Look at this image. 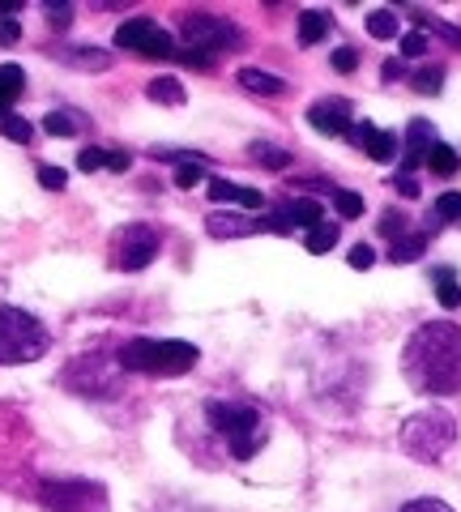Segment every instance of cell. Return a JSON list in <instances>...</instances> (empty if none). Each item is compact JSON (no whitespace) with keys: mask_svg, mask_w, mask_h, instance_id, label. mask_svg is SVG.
I'll return each instance as SVG.
<instances>
[{"mask_svg":"<svg viewBox=\"0 0 461 512\" xmlns=\"http://www.w3.org/2000/svg\"><path fill=\"white\" fill-rule=\"evenodd\" d=\"M402 376L423 397L461 393V325L449 320L419 325L402 350Z\"/></svg>","mask_w":461,"mask_h":512,"instance_id":"1","label":"cell"},{"mask_svg":"<svg viewBox=\"0 0 461 512\" xmlns=\"http://www.w3.org/2000/svg\"><path fill=\"white\" fill-rule=\"evenodd\" d=\"M52 333L39 316H30L13 303H0V367H22L47 355Z\"/></svg>","mask_w":461,"mask_h":512,"instance_id":"2","label":"cell"},{"mask_svg":"<svg viewBox=\"0 0 461 512\" xmlns=\"http://www.w3.org/2000/svg\"><path fill=\"white\" fill-rule=\"evenodd\" d=\"M197 346L188 342H154V338H133L120 346V367L141 376H184L197 367Z\"/></svg>","mask_w":461,"mask_h":512,"instance_id":"3","label":"cell"},{"mask_svg":"<svg viewBox=\"0 0 461 512\" xmlns=\"http://www.w3.org/2000/svg\"><path fill=\"white\" fill-rule=\"evenodd\" d=\"M453 440H457V419L449 410H440V406L415 410L402 423V448L415 461H440L453 448Z\"/></svg>","mask_w":461,"mask_h":512,"instance_id":"4","label":"cell"},{"mask_svg":"<svg viewBox=\"0 0 461 512\" xmlns=\"http://www.w3.org/2000/svg\"><path fill=\"white\" fill-rule=\"evenodd\" d=\"M210 427L227 440L235 461H248L257 448L265 444V423L257 406L244 402H210Z\"/></svg>","mask_w":461,"mask_h":512,"instance_id":"5","label":"cell"},{"mask_svg":"<svg viewBox=\"0 0 461 512\" xmlns=\"http://www.w3.org/2000/svg\"><path fill=\"white\" fill-rule=\"evenodd\" d=\"M39 500L47 504V512H107L103 487L82 483V478H69V483H43Z\"/></svg>","mask_w":461,"mask_h":512,"instance_id":"6","label":"cell"},{"mask_svg":"<svg viewBox=\"0 0 461 512\" xmlns=\"http://www.w3.org/2000/svg\"><path fill=\"white\" fill-rule=\"evenodd\" d=\"M184 43L193 47V52L210 56V52H227V47L240 43V30L227 26L222 18H214V13H188L184 26H180Z\"/></svg>","mask_w":461,"mask_h":512,"instance_id":"7","label":"cell"},{"mask_svg":"<svg viewBox=\"0 0 461 512\" xmlns=\"http://www.w3.org/2000/svg\"><path fill=\"white\" fill-rule=\"evenodd\" d=\"M116 47H124V52H137V56H176V39L167 35L158 22L150 18H129L120 30H116Z\"/></svg>","mask_w":461,"mask_h":512,"instance_id":"8","label":"cell"},{"mask_svg":"<svg viewBox=\"0 0 461 512\" xmlns=\"http://www.w3.org/2000/svg\"><path fill=\"white\" fill-rule=\"evenodd\" d=\"M158 231L150 227V222H133V227H124L116 235V244H111V252H116V265L120 269H146L154 256H158Z\"/></svg>","mask_w":461,"mask_h":512,"instance_id":"9","label":"cell"},{"mask_svg":"<svg viewBox=\"0 0 461 512\" xmlns=\"http://www.w3.org/2000/svg\"><path fill=\"white\" fill-rule=\"evenodd\" d=\"M261 222H265L269 231H282L286 235V231H295V227H308L312 231V227H321L325 218H321V205H316L312 197H295V201H282L278 210L269 214V218H261Z\"/></svg>","mask_w":461,"mask_h":512,"instance_id":"10","label":"cell"},{"mask_svg":"<svg viewBox=\"0 0 461 512\" xmlns=\"http://www.w3.org/2000/svg\"><path fill=\"white\" fill-rule=\"evenodd\" d=\"M308 120H312L316 133H329V137H351V128H355L351 107H346L342 99H321V103H312V107H308Z\"/></svg>","mask_w":461,"mask_h":512,"instance_id":"11","label":"cell"},{"mask_svg":"<svg viewBox=\"0 0 461 512\" xmlns=\"http://www.w3.org/2000/svg\"><path fill=\"white\" fill-rule=\"evenodd\" d=\"M351 141H355V146H359L363 154H372L376 163H389V158L397 154V137H393V133H385V128L368 124V120H355Z\"/></svg>","mask_w":461,"mask_h":512,"instance_id":"12","label":"cell"},{"mask_svg":"<svg viewBox=\"0 0 461 512\" xmlns=\"http://www.w3.org/2000/svg\"><path fill=\"white\" fill-rule=\"evenodd\" d=\"M265 227V222L248 218V214H210L205 218V231H210L214 239H240V235H257Z\"/></svg>","mask_w":461,"mask_h":512,"instance_id":"13","label":"cell"},{"mask_svg":"<svg viewBox=\"0 0 461 512\" xmlns=\"http://www.w3.org/2000/svg\"><path fill=\"white\" fill-rule=\"evenodd\" d=\"M432 146H436L432 124H427V120H415V124H410V128H406V171H402V175L415 171V167L423 163V158L432 154Z\"/></svg>","mask_w":461,"mask_h":512,"instance_id":"14","label":"cell"},{"mask_svg":"<svg viewBox=\"0 0 461 512\" xmlns=\"http://www.w3.org/2000/svg\"><path fill=\"white\" fill-rule=\"evenodd\" d=\"M210 201H235V205H248V210H261V192L257 188L227 184V180H210Z\"/></svg>","mask_w":461,"mask_h":512,"instance_id":"15","label":"cell"},{"mask_svg":"<svg viewBox=\"0 0 461 512\" xmlns=\"http://www.w3.org/2000/svg\"><path fill=\"white\" fill-rule=\"evenodd\" d=\"M22 86H26V73L18 64H0V124L9 120V103L22 94Z\"/></svg>","mask_w":461,"mask_h":512,"instance_id":"16","label":"cell"},{"mask_svg":"<svg viewBox=\"0 0 461 512\" xmlns=\"http://www.w3.org/2000/svg\"><path fill=\"white\" fill-rule=\"evenodd\" d=\"M240 86H244V90H252V94H269V99L286 90L282 77H274V73H261V69H240Z\"/></svg>","mask_w":461,"mask_h":512,"instance_id":"17","label":"cell"},{"mask_svg":"<svg viewBox=\"0 0 461 512\" xmlns=\"http://www.w3.org/2000/svg\"><path fill=\"white\" fill-rule=\"evenodd\" d=\"M325 35H329V13L321 9L299 13V43H321Z\"/></svg>","mask_w":461,"mask_h":512,"instance_id":"18","label":"cell"},{"mask_svg":"<svg viewBox=\"0 0 461 512\" xmlns=\"http://www.w3.org/2000/svg\"><path fill=\"white\" fill-rule=\"evenodd\" d=\"M43 128L52 137H77L82 133V116H77V111H52V116L43 120Z\"/></svg>","mask_w":461,"mask_h":512,"instance_id":"19","label":"cell"},{"mask_svg":"<svg viewBox=\"0 0 461 512\" xmlns=\"http://www.w3.org/2000/svg\"><path fill=\"white\" fill-rule=\"evenodd\" d=\"M427 167H432L436 175H457L461 158H457V150H453V146H444V141H436L432 154H427Z\"/></svg>","mask_w":461,"mask_h":512,"instance_id":"20","label":"cell"},{"mask_svg":"<svg viewBox=\"0 0 461 512\" xmlns=\"http://www.w3.org/2000/svg\"><path fill=\"white\" fill-rule=\"evenodd\" d=\"M150 99H154V103L180 107V103H184V86L176 82V77H154V82H150Z\"/></svg>","mask_w":461,"mask_h":512,"instance_id":"21","label":"cell"},{"mask_svg":"<svg viewBox=\"0 0 461 512\" xmlns=\"http://www.w3.org/2000/svg\"><path fill=\"white\" fill-rule=\"evenodd\" d=\"M423 248H427V235H402V239L393 244V252H389V256H393L397 265H406V261H419Z\"/></svg>","mask_w":461,"mask_h":512,"instance_id":"22","label":"cell"},{"mask_svg":"<svg viewBox=\"0 0 461 512\" xmlns=\"http://www.w3.org/2000/svg\"><path fill=\"white\" fill-rule=\"evenodd\" d=\"M304 244H308V252H316V256L329 252L333 244H338V222H321V227H312Z\"/></svg>","mask_w":461,"mask_h":512,"instance_id":"23","label":"cell"},{"mask_svg":"<svg viewBox=\"0 0 461 512\" xmlns=\"http://www.w3.org/2000/svg\"><path fill=\"white\" fill-rule=\"evenodd\" d=\"M436 299L444 303V308H457L461 303V286L453 278V269H436Z\"/></svg>","mask_w":461,"mask_h":512,"instance_id":"24","label":"cell"},{"mask_svg":"<svg viewBox=\"0 0 461 512\" xmlns=\"http://www.w3.org/2000/svg\"><path fill=\"white\" fill-rule=\"evenodd\" d=\"M252 158H257V163H265V167H274V171L291 167V154H286L282 146H269V141H257V146H252Z\"/></svg>","mask_w":461,"mask_h":512,"instance_id":"25","label":"cell"},{"mask_svg":"<svg viewBox=\"0 0 461 512\" xmlns=\"http://www.w3.org/2000/svg\"><path fill=\"white\" fill-rule=\"evenodd\" d=\"M368 35L372 39H393L397 35V13L393 9H376L368 18Z\"/></svg>","mask_w":461,"mask_h":512,"instance_id":"26","label":"cell"},{"mask_svg":"<svg viewBox=\"0 0 461 512\" xmlns=\"http://www.w3.org/2000/svg\"><path fill=\"white\" fill-rule=\"evenodd\" d=\"M82 56H73V52H65V60L69 64H77V69H107L111 64V56L107 52H99V47H77Z\"/></svg>","mask_w":461,"mask_h":512,"instance_id":"27","label":"cell"},{"mask_svg":"<svg viewBox=\"0 0 461 512\" xmlns=\"http://www.w3.org/2000/svg\"><path fill=\"white\" fill-rule=\"evenodd\" d=\"M410 82H415V90H419V94H440L444 69H436V64H432V69H419L415 77H410Z\"/></svg>","mask_w":461,"mask_h":512,"instance_id":"28","label":"cell"},{"mask_svg":"<svg viewBox=\"0 0 461 512\" xmlns=\"http://www.w3.org/2000/svg\"><path fill=\"white\" fill-rule=\"evenodd\" d=\"M205 180V167L197 163V158H184V163L176 167V184L180 188H193V184H201Z\"/></svg>","mask_w":461,"mask_h":512,"instance_id":"29","label":"cell"},{"mask_svg":"<svg viewBox=\"0 0 461 512\" xmlns=\"http://www.w3.org/2000/svg\"><path fill=\"white\" fill-rule=\"evenodd\" d=\"M436 218L440 222H457L461 218V192H444V197L436 201Z\"/></svg>","mask_w":461,"mask_h":512,"instance_id":"30","label":"cell"},{"mask_svg":"<svg viewBox=\"0 0 461 512\" xmlns=\"http://www.w3.org/2000/svg\"><path fill=\"white\" fill-rule=\"evenodd\" d=\"M333 205H338V214L342 218H359L363 214V197H355V192H333Z\"/></svg>","mask_w":461,"mask_h":512,"instance_id":"31","label":"cell"},{"mask_svg":"<svg viewBox=\"0 0 461 512\" xmlns=\"http://www.w3.org/2000/svg\"><path fill=\"white\" fill-rule=\"evenodd\" d=\"M0 128H5V137H9V141H22V146H26L30 137H35V128H30L22 116H9V120L0 124Z\"/></svg>","mask_w":461,"mask_h":512,"instance_id":"32","label":"cell"},{"mask_svg":"<svg viewBox=\"0 0 461 512\" xmlns=\"http://www.w3.org/2000/svg\"><path fill=\"white\" fill-rule=\"evenodd\" d=\"M107 154H111V150H99V146H86L82 154H77V167H82V171H99V167H107Z\"/></svg>","mask_w":461,"mask_h":512,"instance_id":"33","label":"cell"},{"mask_svg":"<svg viewBox=\"0 0 461 512\" xmlns=\"http://www.w3.org/2000/svg\"><path fill=\"white\" fill-rule=\"evenodd\" d=\"M39 184H43V188H52V192H60V188L69 184V175L60 171V167H39Z\"/></svg>","mask_w":461,"mask_h":512,"instance_id":"34","label":"cell"},{"mask_svg":"<svg viewBox=\"0 0 461 512\" xmlns=\"http://www.w3.org/2000/svg\"><path fill=\"white\" fill-rule=\"evenodd\" d=\"M355 64H359L355 47H338V52H333V69L338 73H355Z\"/></svg>","mask_w":461,"mask_h":512,"instance_id":"35","label":"cell"},{"mask_svg":"<svg viewBox=\"0 0 461 512\" xmlns=\"http://www.w3.org/2000/svg\"><path fill=\"white\" fill-rule=\"evenodd\" d=\"M397 512H453L444 500H410V504H402Z\"/></svg>","mask_w":461,"mask_h":512,"instance_id":"36","label":"cell"},{"mask_svg":"<svg viewBox=\"0 0 461 512\" xmlns=\"http://www.w3.org/2000/svg\"><path fill=\"white\" fill-rule=\"evenodd\" d=\"M380 231H385V235H393V244H397V239L406 235V218L389 210V214H385V222H380Z\"/></svg>","mask_w":461,"mask_h":512,"instance_id":"37","label":"cell"},{"mask_svg":"<svg viewBox=\"0 0 461 512\" xmlns=\"http://www.w3.org/2000/svg\"><path fill=\"white\" fill-rule=\"evenodd\" d=\"M18 39H22V22H13V18H0V47L18 43Z\"/></svg>","mask_w":461,"mask_h":512,"instance_id":"38","label":"cell"},{"mask_svg":"<svg viewBox=\"0 0 461 512\" xmlns=\"http://www.w3.org/2000/svg\"><path fill=\"white\" fill-rule=\"evenodd\" d=\"M423 52H427V35H419V30H415V35H406V39H402V56L415 60V56H423Z\"/></svg>","mask_w":461,"mask_h":512,"instance_id":"39","label":"cell"},{"mask_svg":"<svg viewBox=\"0 0 461 512\" xmlns=\"http://www.w3.org/2000/svg\"><path fill=\"white\" fill-rule=\"evenodd\" d=\"M372 261H376V256H372L368 244H355V248H351V265H355V269H368Z\"/></svg>","mask_w":461,"mask_h":512,"instance_id":"40","label":"cell"},{"mask_svg":"<svg viewBox=\"0 0 461 512\" xmlns=\"http://www.w3.org/2000/svg\"><path fill=\"white\" fill-rule=\"evenodd\" d=\"M47 13H52V18H47V22H52L56 30H65V26H69V13H73V9H69V5H47Z\"/></svg>","mask_w":461,"mask_h":512,"instance_id":"41","label":"cell"},{"mask_svg":"<svg viewBox=\"0 0 461 512\" xmlns=\"http://www.w3.org/2000/svg\"><path fill=\"white\" fill-rule=\"evenodd\" d=\"M129 163H133V158L124 154V150H111L107 154V171H129Z\"/></svg>","mask_w":461,"mask_h":512,"instance_id":"42","label":"cell"},{"mask_svg":"<svg viewBox=\"0 0 461 512\" xmlns=\"http://www.w3.org/2000/svg\"><path fill=\"white\" fill-rule=\"evenodd\" d=\"M393 188L402 192V197H419V184L410 180V175H397V180H393Z\"/></svg>","mask_w":461,"mask_h":512,"instance_id":"43","label":"cell"},{"mask_svg":"<svg viewBox=\"0 0 461 512\" xmlns=\"http://www.w3.org/2000/svg\"><path fill=\"white\" fill-rule=\"evenodd\" d=\"M22 5H13V0H0V13H18Z\"/></svg>","mask_w":461,"mask_h":512,"instance_id":"44","label":"cell"}]
</instances>
